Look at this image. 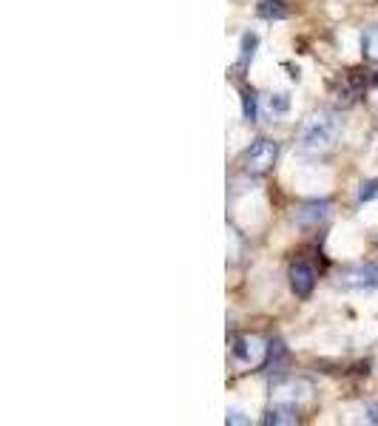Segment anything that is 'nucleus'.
I'll list each match as a JSON object with an SVG mask.
<instances>
[{
    "label": "nucleus",
    "instance_id": "nucleus-15",
    "mask_svg": "<svg viewBox=\"0 0 378 426\" xmlns=\"http://www.w3.org/2000/svg\"><path fill=\"white\" fill-rule=\"evenodd\" d=\"M378 197V182H362L358 188V202H370Z\"/></svg>",
    "mask_w": 378,
    "mask_h": 426
},
{
    "label": "nucleus",
    "instance_id": "nucleus-12",
    "mask_svg": "<svg viewBox=\"0 0 378 426\" xmlns=\"http://www.w3.org/2000/svg\"><path fill=\"white\" fill-rule=\"evenodd\" d=\"M242 114H244V120H251V123L259 117V94L253 88L242 91Z\"/></svg>",
    "mask_w": 378,
    "mask_h": 426
},
{
    "label": "nucleus",
    "instance_id": "nucleus-16",
    "mask_svg": "<svg viewBox=\"0 0 378 426\" xmlns=\"http://www.w3.org/2000/svg\"><path fill=\"white\" fill-rule=\"evenodd\" d=\"M225 423H251V418L244 415L242 410H228V412H225Z\"/></svg>",
    "mask_w": 378,
    "mask_h": 426
},
{
    "label": "nucleus",
    "instance_id": "nucleus-5",
    "mask_svg": "<svg viewBox=\"0 0 378 426\" xmlns=\"http://www.w3.org/2000/svg\"><path fill=\"white\" fill-rule=\"evenodd\" d=\"M313 284H316V273H313V267L305 264V262H296L290 267V287H293V293L301 296V299H307L313 293Z\"/></svg>",
    "mask_w": 378,
    "mask_h": 426
},
{
    "label": "nucleus",
    "instance_id": "nucleus-6",
    "mask_svg": "<svg viewBox=\"0 0 378 426\" xmlns=\"http://www.w3.org/2000/svg\"><path fill=\"white\" fill-rule=\"evenodd\" d=\"M307 395V386L301 381H285V384H276V401L279 403H293L301 401Z\"/></svg>",
    "mask_w": 378,
    "mask_h": 426
},
{
    "label": "nucleus",
    "instance_id": "nucleus-11",
    "mask_svg": "<svg viewBox=\"0 0 378 426\" xmlns=\"http://www.w3.org/2000/svg\"><path fill=\"white\" fill-rule=\"evenodd\" d=\"M264 423H276V426H285V423H296V415H293V410H290V403H279V406H273V410L268 412V418H264Z\"/></svg>",
    "mask_w": 378,
    "mask_h": 426
},
{
    "label": "nucleus",
    "instance_id": "nucleus-13",
    "mask_svg": "<svg viewBox=\"0 0 378 426\" xmlns=\"http://www.w3.org/2000/svg\"><path fill=\"white\" fill-rule=\"evenodd\" d=\"M268 108H270V114H288L290 111V94L288 91L268 94Z\"/></svg>",
    "mask_w": 378,
    "mask_h": 426
},
{
    "label": "nucleus",
    "instance_id": "nucleus-1",
    "mask_svg": "<svg viewBox=\"0 0 378 426\" xmlns=\"http://www.w3.org/2000/svg\"><path fill=\"white\" fill-rule=\"evenodd\" d=\"M338 128H342V120L338 114L333 111H316L305 120L299 131V151L301 153H318V151H327L336 137H338Z\"/></svg>",
    "mask_w": 378,
    "mask_h": 426
},
{
    "label": "nucleus",
    "instance_id": "nucleus-3",
    "mask_svg": "<svg viewBox=\"0 0 378 426\" xmlns=\"http://www.w3.org/2000/svg\"><path fill=\"white\" fill-rule=\"evenodd\" d=\"M338 281H342V287H347V290H373V287H378V264L344 267Z\"/></svg>",
    "mask_w": 378,
    "mask_h": 426
},
{
    "label": "nucleus",
    "instance_id": "nucleus-17",
    "mask_svg": "<svg viewBox=\"0 0 378 426\" xmlns=\"http://www.w3.org/2000/svg\"><path fill=\"white\" fill-rule=\"evenodd\" d=\"M364 415H367V421H370V423H378V401L364 406Z\"/></svg>",
    "mask_w": 378,
    "mask_h": 426
},
{
    "label": "nucleus",
    "instance_id": "nucleus-9",
    "mask_svg": "<svg viewBox=\"0 0 378 426\" xmlns=\"http://www.w3.org/2000/svg\"><path fill=\"white\" fill-rule=\"evenodd\" d=\"M259 17H264V21H285L288 6L281 3V0H262V3H259Z\"/></svg>",
    "mask_w": 378,
    "mask_h": 426
},
{
    "label": "nucleus",
    "instance_id": "nucleus-10",
    "mask_svg": "<svg viewBox=\"0 0 378 426\" xmlns=\"http://www.w3.org/2000/svg\"><path fill=\"white\" fill-rule=\"evenodd\" d=\"M256 46H259V37H256V34H244V37H242V46H239V60H236V66H239V68H248V66H251L253 54H256Z\"/></svg>",
    "mask_w": 378,
    "mask_h": 426
},
{
    "label": "nucleus",
    "instance_id": "nucleus-18",
    "mask_svg": "<svg viewBox=\"0 0 378 426\" xmlns=\"http://www.w3.org/2000/svg\"><path fill=\"white\" fill-rule=\"evenodd\" d=\"M375 86H378V77H375ZM375 111H378V91H375Z\"/></svg>",
    "mask_w": 378,
    "mask_h": 426
},
{
    "label": "nucleus",
    "instance_id": "nucleus-7",
    "mask_svg": "<svg viewBox=\"0 0 378 426\" xmlns=\"http://www.w3.org/2000/svg\"><path fill=\"white\" fill-rule=\"evenodd\" d=\"M262 355V347L256 338H236L234 341V358L242 361V364H251Z\"/></svg>",
    "mask_w": 378,
    "mask_h": 426
},
{
    "label": "nucleus",
    "instance_id": "nucleus-2",
    "mask_svg": "<svg viewBox=\"0 0 378 426\" xmlns=\"http://www.w3.org/2000/svg\"><path fill=\"white\" fill-rule=\"evenodd\" d=\"M276 157H279V145L273 140L259 137L248 145V151H244V165H248V171H253V173H264V171L273 168Z\"/></svg>",
    "mask_w": 378,
    "mask_h": 426
},
{
    "label": "nucleus",
    "instance_id": "nucleus-4",
    "mask_svg": "<svg viewBox=\"0 0 378 426\" xmlns=\"http://www.w3.org/2000/svg\"><path fill=\"white\" fill-rule=\"evenodd\" d=\"M327 213H330V202L327 199H310V202L296 208L293 222H299V225H318V222L327 219Z\"/></svg>",
    "mask_w": 378,
    "mask_h": 426
},
{
    "label": "nucleus",
    "instance_id": "nucleus-14",
    "mask_svg": "<svg viewBox=\"0 0 378 426\" xmlns=\"http://www.w3.org/2000/svg\"><path fill=\"white\" fill-rule=\"evenodd\" d=\"M362 51L370 57V60H378V26L367 29L362 37Z\"/></svg>",
    "mask_w": 378,
    "mask_h": 426
},
{
    "label": "nucleus",
    "instance_id": "nucleus-8",
    "mask_svg": "<svg viewBox=\"0 0 378 426\" xmlns=\"http://www.w3.org/2000/svg\"><path fill=\"white\" fill-rule=\"evenodd\" d=\"M264 353H268V373H281V366H285V358H288V350L285 344H281V338H273L268 347H264Z\"/></svg>",
    "mask_w": 378,
    "mask_h": 426
}]
</instances>
